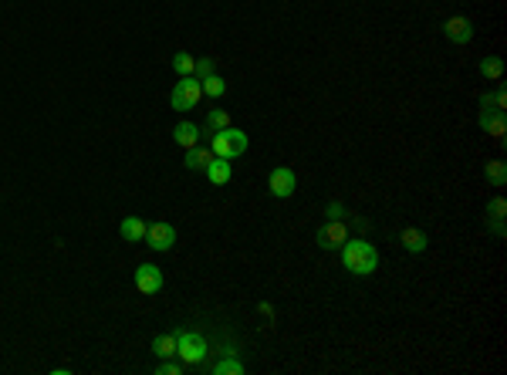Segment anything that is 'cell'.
<instances>
[{"mask_svg": "<svg viewBox=\"0 0 507 375\" xmlns=\"http://www.w3.org/2000/svg\"><path fill=\"white\" fill-rule=\"evenodd\" d=\"M342 264H345V271L355 274V277H369V274L379 267L376 244H369L362 237H349V240L342 244Z\"/></svg>", "mask_w": 507, "mask_h": 375, "instance_id": "6da1fadb", "label": "cell"}, {"mask_svg": "<svg viewBox=\"0 0 507 375\" xmlns=\"http://www.w3.org/2000/svg\"><path fill=\"white\" fill-rule=\"evenodd\" d=\"M210 355V345L207 338L200 335V332H190V328H183L176 332V359H180L186 369H196V365H203Z\"/></svg>", "mask_w": 507, "mask_h": 375, "instance_id": "7a4b0ae2", "label": "cell"}, {"mask_svg": "<svg viewBox=\"0 0 507 375\" xmlns=\"http://www.w3.org/2000/svg\"><path fill=\"white\" fill-rule=\"evenodd\" d=\"M247 132L244 129H220V132H213L210 135V149H213V155H220V159H240V155L247 153Z\"/></svg>", "mask_w": 507, "mask_h": 375, "instance_id": "3957f363", "label": "cell"}, {"mask_svg": "<svg viewBox=\"0 0 507 375\" xmlns=\"http://www.w3.org/2000/svg\"><path fill=\"white\" fill-rule=\"evenodd\" d=\"M200 98H203V88H200V78H180L176 81V88H173V95H169V105L176 108V112H190V108H196L200 105Z\"/></svg>", "mask_w": 507, "mask_h": 375, "instance_id": "277c9868", "label": "cell"}, {"mask_svg": "<svg viewBox=\"0 0 507 375\" xmlns=\"http://www.w3.org/2000/svg\"><path fill=\"white\" fill-rule=\"evenodd\" d=\"M349 220H328L318 227V233H314V244L322 247V250H342V244L349 240Z\"/></svg>", "mask_w": 507, "mask_h": 375, "instance_id": "5b68a950", "label": "cell"}, {"mask_svg": "<svg viewBox=\"0 0 507 375\" xmlns=\"http://www.w3.org/2000/svg\"><path fill=\"white\" fill-rule=\"evenodd\" d=\"M267 190H271V196H277V200H287V196L298 190V176H295V169L291 166H274L271 180H267Z\"/></svg>", "mask_w": 507, "mask_h": 375, "instance_id": "8992f818", "label": "cell"}, {"mask_svg": "<svg viewBox=\"0 0 507 375\" xmlns=\"http://www.w3.org/2000/svg\"><path fill=\"white\" fill-rule=\"evenodd\" d=\"M504 220H507V200L497 193L494 200L487 203V210H483V223H487V230L494 233V237H501V240H504V237H507Z\"/></svg>", "mask_w": 507, "mask_h": 375, "instance_id": "52a82bcc", "label": "cell"}, {"mask_svg": "<svg viewBox=\"0 0 507 375\" xmlns=\"http://www.w3.org/2000/svg\"><path fill=\"white\" fill-rule=\"evenodd\" d=\"M143 244H149V250H156V254H166V250H173V244H176V230H173L169 223H149Z\"/></svg>", "mask_w": 507, "mask_h": 375, "instance_id": "ba28073f", "label": "cell"}, {"mask_svg": "<svg viewBox=\"0 0 507 375\" xmlns=\"http://www.w3.org/2000/svg\"><path fill=\"white\" fill-rule=\"evenodd\" d=\"M135 287H139V294H145V298L159 294V291H163V271H159L156 264L135 267Z\"/></svg>", "mask_w": 507, "mask_h": 375, "instance_id": "9c48e42d", "label": "cell"}, {"mask_svg": "<svg viewBox=\"0 0 507 375\" xmlns=\"http://www.w3.org/2000/svg\"><path fill=\"white\" fill-rule=\"evenodd\" d=\"M477 122H481V129L487 132L497 145L507 143V112H494V108H491V112H481Z\"/></svg>", "mask_w": 507, "mask_h": 375, "instance_id": "30bf717a", "label": "cell"}, {"mask_svg": "<svg viewBox=\"0 0 507 375\" xmlns=\"http://www.w3.org/2000/svg\"><path fill=\"white\" fill-rule=\"evenodd\" d=\"M443 38L450 41V44H470V38H473V24H470L467 17H446L443 21Z\"/></svg>", "mask_w": 507, "mask_h": 375, "instance_id": "8fae6325", "label": "cell"}, {"mask_svg": "<svg viewBox=\"0 0 507 375\" xmlns=\"http://www.w3.org/2000/svg\"><path fill=\"white\" fill-rule=\"evenodd\" d=\"M210 372H213V375H244V362L237 359L234 345H227V349L220 351V359L210 365Z\"/></svg>", "mask_w": 507, "mask_h": 375, "instance_id": "7c38bea8", "label": "cell"}, {"mask_svg": "<svg viewBox=\"0 0 507 375\" xmlns=\"http://www.w3.org/2000/svg\"><path fill=\"white\" fill-rule=\"evenodd\" d=\"M145 230H149V223H145L143 217H126V220L118 223V233H122L126 244H143Z\"/></svg>", "mask_w": 507, "mask_h": 375, "instance_id": "4fadbf2b", "label": "cell"}, {"mask_svg": "<svg viewBox=\"0 0 507 375\" xmlns=\"http://www.w3.org/2000/svg\"><path fill=\"white\" fill-rule=\"evenodd\" d=\"M210 163H213V149L210 145H193V149H186V159H183V166L193 169V173H203Z\"/></svg>", "mask_w": 507, "mask_h": 375, "instance_id": "5bb4252c", "label": "cell"}, {"mask_svg": "<svg viewBox=\"0 0 507 375\" xmlns=\"http://www.w3.org/2000/svg\"><path fill=\"white\" fill-rule=\"evenodd\" d=\"M203 173H207V180L213 183V186H223V183H230V176H234L230 159H220V155H213V163H210Z\"/></svg>", "mask_w": 507, "mask_h": 375, "instance_id": "9a60e30c", "label": "cell"}, {"mask_svg": "<svg viewBox=\"0 0 507 375\" xmlns=\"http://www.w3.org/2000/svg\"><path fill=\"white\" fill-rule=\"evenodd\" d=\"M399 244H403L409 254H423L426 244H429V237L423 230H416V227H406V230L399 233Z\"/></svg>", "mask_w": 507, "mask_h": 375, "instance_id": "2e32d148", "label": "cell"}, {"mask_svg": "<svg viewBox=\"0 0 507 375\" xmlns=\"http://www.w3.org/2000/svg\"><path fill=\"white\" fill-rule=\"evenodd\" d=\"M173 139H176L183 149H193V145H200V129H196L193 122H180V125L173 129Z\"/></svg>", "mask_w": 507, "mask_h": 375, "instance_id": "e0dca14e", "label": "cell"}, {"mask_svg": "<svg viewBox=\"0 0 507 375\" xmlns=\"http://www.w3.org/2000/svg\"><path fill=\"white\" fill-rule=\"evenodd\" d=\"M483 176H487V183H491V186L504 190V183H507V163H504V159H491V163L483 166Z\"/></svg>", "mask_w": 507, "mask_h": 375, "instance_id": "ac0fdd59", "label": "cell"}, {"mask_svg": "<svg viewBox=\"0 0 507 375\" xmlns=\"http://www.w3.org/2000/svg\"><path fill=\"white\" fill-rule=\"evenodd\" d=\"M153 355H156V359H176V335L153 338Z\"/></svg>", "mask_w": 507, "mask_h": 375, "instance_id": "d6986e66", "label": "cell"}, {"mask_svg": "<svg viewBox=\"0 0 507 375\" xmlns=\"http://www.w3.org/2000/svg\"><path fill=\"white\" fill-rule=\"evenodd\" d=\"M200 88H203V95H207V98H220L223 91H227V81H223V78L213 71V75L200 78Z\"/></svg>", "mask_w": 507, "mask_h": 375, "instance_id": "ffe728a7", "label": "cell"}, {"mask_svg": "<svg viewBox=\"0 0 507 375\" xmlns=\"http://www.w3.org/2000/svg\"><path fill=\"white\" fill-rule=\"evenodd\" d=\"M193 68H196V58L190 51H176V54H173V71H176L180 78H190V75H193Z\"/></svg>", "mask_w": 507, "mask_h": 375, "instance_id": "44dd1931", "label": "cell"}, {"mask_svg": "<svg viewBox=\"0 0 507 375\" xmlns=\"http://www.w3.org/2000/svg\"><path fill=\"white\" fill-rule=\"evenodd\" d=\"M481 75L487 78V81H501V75H504V61H501L497 54L483 58V61H481Z\"/></svg>", "mask_w": 507, "mask_h": 375, "instance_id": "7402d4cb", "label": "cell"}, {"mask_svg": "<svg viewBox=\"0 0 507 375\" xmlns=\"http://www.w3.org/2000/svg\"><path fill=\"white\" fill-rule=\"evenodd\" d=\"M220 129H230V115H227L223 108H210L207 112V132L213 135V132H220Z\"/></svg>", "mask_w": 507, "mask_h": 375, "instance_id": "603a6c76", "label": "cell"}, {"mask_svg": "<svg viewBox=\"0 0 507 375\" xmlns=\"http://www.w3.org/2000/svg\"><path fill=\"white\" fill-rule=\"evenodd\" d=\"M325 217H328V220H349V210L342 207L338 200H332V203L325 207Z\"/></svg>", "mask_w": 507, "mask_h": 375, "instance_id": "cb8c5ba5", "label": "cell"}, {"mask_svg": "<svg viewBox=\"0 0 507 375\" xmlns=\"http://www.w3.org/2000/svg\"><path fill=\"white\" fill-rule=\"evenodd\" d=\"M207 75H213V61H210V58H196L193 78H207Z\"/></svg>", "mask_w": 507, "mask_h": 375, "instance_id": "d4e9b609", "label": "cell"}, {"mask_svg": "<svg viewBox=\"0 0 507 375\" xmlns=\"http://www.w3.org/2000/svg\"><path fill=\"white\" fill-rule=\"evenodd\" d=\"M491 108H494V112H501V108H497V102H494V91H483V95H481V112H491Z\"/></svg>", "mask_w": 507, "mask_h": 375, "instance_id": "484cf974", "label": "cell"}, {"mask_svg": "<svg viewBox=\"0 0 507 375\" xmlns=\"http://www.w3.org/2000/svg\"><path fill=\"white\" fill-rule=\"evenodd\" d=\"M494 102H497V108H501V112H507V91L504 88H494Z\"/></svg>", "mask_w": 507, "mask_h": 375, "instance_id": "4316f807", "label": "cell"}]
</instances>
